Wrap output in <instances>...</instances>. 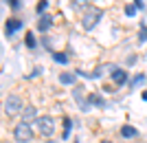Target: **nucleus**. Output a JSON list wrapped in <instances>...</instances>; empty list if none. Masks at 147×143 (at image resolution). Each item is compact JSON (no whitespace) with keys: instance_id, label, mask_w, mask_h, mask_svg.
Here are the masks:
<instances>
[{"instance_id":"1","label":"nucleus","mask_w":147,"mask_h":143,"mask_svg":"<svg viewBox=\"0 0 147 143\" xmlns=\"http://www.w3.org/2000/svg\"><path fill=\"white\" fill-rule=\"evenodd\" d=\"M101 18H103V11H101V9H97V7H88L86 11H84V18H81V26H84L86 31H90V29L97 26V22Z\"/></svg>"},{"instance_id":"2","label":"nucleus","mask_w":147,"mask_h":143,"mask_svg":"<svg viewBox=\"0 0 147 143\" xmlns=\"http://www.w3.org/2000/svg\"><path fill=\"white\" fill-rule=\"evenodd\" d=\"M13 137H16V141H18V143H29L31 139H33L31 123H26V121L18 123V125H16V130H13Z\"/></svg>"},{"instance_id":"3","label":"nucleus","mask_w":147,"mask_h":143,"mask_svg":"<svg viewBox=\"0 0 147 143\" xmlns=\"http://www.w3.org/2000/svg\"><path fill=\"white\" fill-rule=\"evenodd\" d=\"M35 125H37V130H40L42 137H51V134L55 132V123H53V119H51V117H37Z\"/></svg>"},{"instance_id":"4","label":"nucleus","mask_w":147,"mask_h":143,"mask_svg":"<svg viewBox=\"0 0 147 143\" xmlns=\"http://www.w3.org/2000/svg\"><path fill=\"white\" fill-rule=\"evenodd\" d=\"M22 99H20L18 95H9L7 97V101H5V112L7 115H16V112H20L22 110Z\"/></svg>"},{"instance_id":"5","label":"nucleus","mask_w":147,"mask_h":143,"mask_svg":"<svg viewBox=\"0 0 147 143\" xmlns=\"http://www.w3.org/2000/svg\"><path fill=\"white\" fill-rule=\"evenodd\" d=\"M108 70H112L114 73V66L112 64H103V66H99V68H94V73H81V70H77V75H86V77H101V75H105Z\"/></svg>"},{"instance_id":"6","label":"nucleus","mask_w":147,"mask_h":143,"mask_svg":"<svg viewBox=\"0 0 147 143\" xmlns=\"http://www.w3.org/2000/svg\"><path fill=\"white\" fill-rule=\"evenodd\" d=\"M73 97H75V99H77V101L81 104V110H90V101H88L86 97H84V88H81V86L73 90Z\"/></svg>"},{"instance_id":"7","label":"nucleus","mask_w":147,"mask_h":143,"mask_svg":"<svg viewBox=\"0 0 147 143\" xmlns=\"http://www.w3.org/2000/svg\"><path fill=\"white\" fill-rule=\"evenodd\" d=\"M20 26H22V20L11 18V20H7V24H5V33H7V35H13V33L18 31Z\"/></svg>"},{"instance_id":"8","label":"nucleus","mask_w":147,"mask_h":143,"mask_svg":"<svg viewBox=\"0 0 147 143\" xmlns=\"http://www.w3.org/2000/svg\"><path fill=\"white\" fill-rule=\"evenodd\" d=\"M22 121H26V123H31V121H37V110L33 106H26L24 110H22Z\"/></svg>"},{"instance_id":"9","label":"nucleus","mask_w":147,"mask_h":143,"mask_svg":"<svg viewBox=\"0 0 147 143\" xmlns=\"http://www.w3.org/2000/svg\"><path fill=\"white\" fill-rule=\"evenodd\" d=\"M51 24H53V18H51V16H46V13H44V16H40V20H37V29H40L42 33L49 31Z\"/></svg>"},{"instance_id":"10","label":"nucleus","mask_w":147,"mask_h":143,"mask_svg":"<svg viewBox=\"0 0 147 143\" xmlns=\"http://www.w3.org/2000/svg\"><path fill=\"white\" fill-rule=\"evenodd\" d=\"M112 79H114V84H117V86H123V84L127 81V73H125L123 68H117L114 73H112Z\"/></svg>"},{"instance_id":"11","label":"nucleus","mask_w":147,"mask_h":143,"mask_svg":"<svg viewBox=\"0 0 147 143\" xmlns=\"http://www.w3.org/2000/svg\"><path fill=\"white\" fill-rule=\"evenodd\" d=\"M75 79H77V73H61L59 75V81H61V84H66V86L75 84Z\"/></svg>"},{"instance_id":"12","label":"nucleus","mask_w":147,"mask_h":143,"mask_svg":"<svg viewBox=\"0 0 147 143\" xmlns=\"http://www.w3.org/2000/svg\"><path fill=\"white\" fill-rule=\"evenodd\" d=\"M121 134H123V137H134V134H136V128H132V125H123V128H121Z\"/></svg>"},{"instance_id":"13","label":"nucleus","mask_w":147,"mask_h":143,"mask_svg":"<svg viewBox=\"0 0 147 143\" xmlns=\"http://www.w3.org/2000/svg\"><path fill=\"white\" fill-rule=\"evenodd\" d=\"M141 84H145V75H136L134 79L129 81V86H132V88H136V86H141Z\"/></svg>"},{"instance_id":"14","label":"nucleus","mask_w":147,"mask_h":143,"mask_svg":"<svg viewBox=\"0 0 147 143\" xmlns=\"http://www.w3.org/2000/svg\"><path fill=\"white\" fill-rule=\"evenodd\" d=\"M70 128H73V125H70V119H64V139H68V134H70Z\"/></svg>"},{"instance_id":"15","label":"nucleus","mask_w":147,"mask_h":143,"mask_svg":"<svg viewBox=\"0 0 147 143\" xmlns=\"http://www.w3.org/2000/svg\"><path fill=\"white\" fill-rule=\"evenodd\" d=\"M88 101H90V104H97V106H103V99H101L99 95H90V97H88Z\"/></svg>"},{"instance_id":"16","label":"nucleus","mask_w":147,"mask_h":143,"mask_svg":"<svg viewBox=\"0 0 147 143\" xmlns=\"http://www.w3.org/2000/svg\"><path fill=\"white\" fill-rule=\"evenodd\" d=\"M138 40L147 42V24H141V33H138Z\"/></svg>"},{"instance_id":"17","label":"nucleus","mask_w":147,"mask_h":143,"mask_svg":"<svg viewBox=\"0 0 147 143\" xmlns=\"http://www.w3.org/2000/svg\"><path fill=\"white\" fill-rule=\"evenodd\" d=\"M53 57H55V62H59V64H66L68 62V57L64 55V53H53Z\"/></svg>"},{"instance_id":"18","label":"nucleus","mask_w":147,"mask_h":143,"mask_svg":"<svg viewBox=\"0 0 147 143\" xmlns=\"http://www.w3.org/2000/svg\"><path fill=\"white\" fill-rule=\"evenodd\" d=\"M70 2H73L75 9H88V7H86V0H70Z\"/></svg>"},{"instance_id":"19","label":"nucleus","mask_w":147,"mask_h":143,"mask_svg":"<svg viewBox=\"0 0 147 143\" xmlns=\"http://www.w3.org/2000/svg\"><path fill=\"white\" fill-rule=\"evenodd\" d=\"M46 7H49V2H46V0H40V5H37V13L42 16V13L46 11Z\"/></svg>"},{"instance_id":"20","label":"nucleus","mask_w":147,"mask_h":143,"mask_svg":"<svg viewBox=\"0 0 147 143\" xmlns=\"http://www.w3.org/2000/svg\"><path fill=\"white\" fill-rule=\"evenodd\" d=\"M26 46H29V49H33V46H35V40H33V35H31V33H26Z\"/></svg>"},{"instance_id":"21","label":"nucleus","mask_w":147,"mask_h":143,"mask_svg":"<svg viewBox=\"0 0 147 143\" xmlns=\"http://www.w3.org/2000/svg\"><path fill=\"white\" fill-rule=\"evenodd\" d=\"M125 13H127V16H134V13H136V7L127 5V7H125Z\"/></svg>"},{"instance_id":"22","label":"nucleus","mask_w":147,"mask_h":143,"mask_svg":"<svg viewBox=\"0 0 147 143\" xmlns=\"http://www.w3.org/2000/svg\"><path fill=\"white\" fill-rule=\"evenodd\" d=\"M5 2H9V5H11L13 9H18V7H20V2H18V0H5Z\"/></svg>"},{"instance_id":"23","label":"nucleus","mask_w":147,"mask_h":143,"mask_svg":"<svg viewBox=\"0 0 147 143\" xmlns=\"http://www.w3.org/2000/svg\"><path fill=\"white\" fill-rule=\"evenodd\" d=\"M134 7H136V9H143V7H145V2H143V0H134Z\"/></svg>"},{"instance_id":"24","label":"nucleus","mask_w":147,"mask_h":143,"mask_svg":"<svg viewBox=\"0 0 147 143\" xmlns=\"http://www.w3.org/2000/svg\"><path fill=\"white\" fill-rule=\"evenodd\" d=\"M143 99H145V101H147V90H145V93H143Z\"/></svg>"},{"instance_id":"25","label":"nucleus","mask_w":147,"mask_h":143,"mask_svg":"<svg viewBox=\"0 0 147 143\" xmlns=\"http://www.w3.org/2000/svg\"><path fill=\"white\" fill-rule=\"evenodd\" d=\"M101 143H110V141H101Z\"/></svg>"},{"instance_id":"26","label":"nucleus","mask_w":147,"mask_h":143,"mask_svg":"<svg viewBox=\"0 0 147 143\" xmlns=\"http://www.w3.org/2000/svg\"><path fill=\"white\" fill-rule=\"evenodd\" d=\"M77 143H79V141H77Z\"/></svg>"}]
</instances>
